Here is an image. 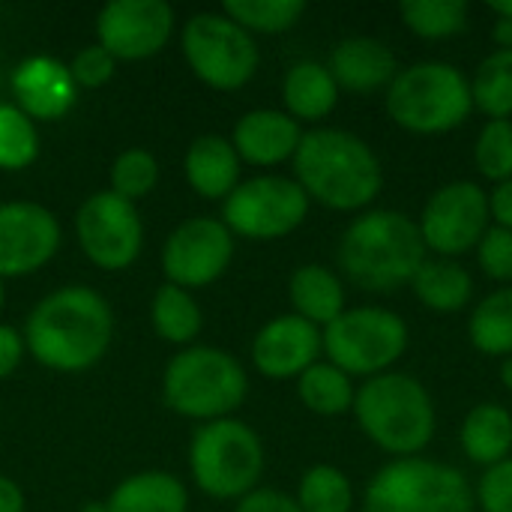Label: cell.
Segmentation results:
<instances>
[{"instance_id":"ffe728a7","label":"cell","mask_w":512,"mask_h":512,"mask_svg":"<svg viewBox=\"0 0 512 512\" xmlns=\"http://www.w3.org/2000/svg\"><path fill=\"white\" fill-rule=\"evenodd\" d=\"M327 69L333 72L339 90L348 93H375L387 90L399 72L396 54L384 39L375 36H348L339 39L330 51Z\"/></svg>"},{"instance_id":"f546056e","label":"cell","mask_w":512,"mask_h":512,"mask_svg":"<svg viewBox=\"0 0 512 512\" xmlns=\"http://www.w3.org/2000/svg\"><path fill=\"white\" fill-rule=\"evenodd\" d=\"M474 108L489 120H512V48L489 51L468 78Z\"/></svg>"},{"instance_id":"d4e9b609","label":"cell","mask_w":512,"mask_h":512,"mask_svg":"<svg viewBox=\"0 0 512 512\" xmlns=\"http://www.w3.org/2000/svg\"><path fill=\"white\" fill-rule=\"evenodd\" d=\"M408 288L429 312L438 315H456L474 300V276L453 258H426Z\"/></svg>"},{"instance_id":"4fadbf2b","label":"cell","mask_w":512,"mask_h":512,"mask_svg":"<svg viewBox=\"0 0 512 512\" xmlns=\"http://www.w3.org/2000/svg\"><path fill=\"white\" fill-rule=\"evenodd\" d=\"M75 237L90 264L105 273H114L138 261L144 246V222L132 201L105 189L90 195L78 207Z\"/></svg>"},{"instance_id":"f6af8a7d","label":"cell","mask_w":512,"mask_h":512,"mask_svg":"<svg viewBox=\"0 0 512 512\" xmlns=\"http://www.w3.org/2000/svg\"><path fill=\"white\" fill-rule=\"evenodd\" d=\"M489 12L495 18H512V0H489Z\"/></svg>"},{"instance_id":"7c38bea8","label":"cell","mask_w":512,"mask_h":512,"mask_svg":"<svg viewBox=\"0 0 512 512\" xmlns=\"http://www.w3.org/2000/svg\"><path fill=\"white\" fill-rule=\"evenodd\" d=\"M417 228L426 252L456 261L474 252L492 228L489 192L474 180H450L426 198Z\"/></svg>"},{"instance_id":"2e32d148","label":"cell","mask_w":512,"mask_h":512,"mask_svg":"<svg viewBox=\"0 0 512 512\" xmlns=\"http://www.w3.org/2000/svg\"><path fill=\"white\" fill-rule=\"evenodd\" d=\"M57 216L36 201L0 204V279H18L42 270L60 249Z\"/></svg>"},{"instance_id":"8992f818","label":"cell","mask_w":512,"mask_h":512,"mask_svg":"<svg viewBox=\"0 0 512 512\" xmlns=\"http://www.w3.org/2000/svg\"><path fill=\"white\" fill-rule=\"evenodd\" d=\"M249 393V375L243 363L210 345L183 348L162 375L165 405L189 420H225L231 417Z\"/></svg>"},{"instance_id":"ba28073f","label":"cell","mask_w":512,"mask_h":512,"mask_svg":"<svg viewBox=\"0 0 512 512\" xmlns=\"http://www.w3.org/2000/svg\"><path fill=\"white\" fill-rule=\"evenodd\" d=\"M261 435L234 417L204 423L189 444V471L195 486L216 501H240L258 489L264 474Z\"/></svg>"},{"instance_id":"e575fe53","label":"cell","mask_w":512,"mask_h":512,"mask_svg":"<svg viewBox=\"0 0 512 512\" xmlns=\"http://www.w3.org/2000/svg\"><path fill=\"white\" fill-rule=\"evenodd\" d=\"M474 165L489 183L512 180V120H486L474 138Z\"/></svg>"},{"instance_id":"484cf974","label":"cell","mask_w":512,"mask_h":512,"mask_svg":"<svg viewBox=\"0 0 512 512\" xmlns=\"http://www.w3.org/2000/svg\"><path fill=\"white\" fill-rule=\"evenodd\" d=\"M108 512H186L189 492L168 471H141L126 477L105 501Z\"/></svg>"},{"instance_id":"e0dca14e","label":"cell","mask_w":512,"mask_h":512,"mask_svg":"<svg viewBox=\"0 0 512 512\" xmlns=\"http://www.w3.org/2000/svg\"><path fill=\"white\" fill-rule=\"evenodd\" d=\"M324 339L321 327L288 312L267 321L252 339V366L270 381L300 378L309 366L321 360Z\"/></svg>"},{"instance_id":"277c9868","label":"cell","mask_w":512,"mask_h":512,"mask_svg":"<svg viewBox=\"0 0 512 512\" xmlns=\"http://www.w3.org/2000/svg\"><path fill=\"white\" fill-rule=\"evenodd\" d=\"M360 432L393 459L420 456L438 429V411L429 387L408 372H384L357 387L351 408Z\"/></svg>"},{"instance_id":"52a82bcc","label":"cell","mask_w":512,"mask_h":512,"mask_svg":"<svg viewBox=\"0 0 512 512\" xmlns=\"http://www.w3.org/2000/svg\"><path fill=\"white\" fill-rule=\"evenodd\" d=\"M363 512H477L474 486L447 462L393 459L363 489Z\"/></svg>"},{"instance_id":"681fc988","label":"cell","mask_w":512,"mask_h":512,"mask_svg":"<svg viewBox=\"0 0 512 512\" xmlns=\"http://www.w3.org/2000/svg\"><path fill=\"white\" fill-rule=\"evenodd\" d=\"M510 411H512V408H510Z\"/></svg>"},{"instance_id":"3957f363","label":"cell","mask_w":512,"mask_h":512,"mask_svg":"<svg viewBox=\"0 0 512 512\" xmlns=\"http://www.w3.org/2000/svg\"><path fill=\"white\" fill-rule=\"evenodd\" d=\"M336 261L351 285L390 294L411 285L426 261V246L417 219L402 210L369 207L342 231Z\"/></svg>"},{"instance_id":"5b68a950","label":"cell","mask_w":512,"mask_h":512,"mask_svg":"<svg viewBox=\"0 0 512 512\" xmlns=\"http://www.w3.org/2000/svg\"><path fill=\"white\" fill-rule=\"evenodd\" d=\"M384 111L411 135H447L474 111L468 75L447 60H417L384 90Z\"/></svg>"},{"instance_id":"4316f807","label":"cell","mask_w":512,"mask_h":512,"mask_svg":"<svg viewBox=\"0 0 512 512\" xmlns=\"http://www.w3.org/2000/svg\"><path fill=\"white\" fill-rule=\"evenodd\" d=\"M468 339L486 357H512V285L489 291L468 318Z\"/></svg>"},{"instance_id":"f1b7e54d","label":"cell","mask_w":512,"mask_h":512,"mask_svg":"<svg viewBox=\"0 0 512 512\" xmlns=\"http://www.w3.org/2000/svg\"><path fill=\"white\" fill-rule=\"evenodd\" d=\"M150 321L162 342L171 345H192L201 333V306L195 303L192 291H183L171 282L159 285L150 303Z\"/></svg>"},{"instance_id":"ac0fdd59","label":"cell","mask_w":512,"mask_h":512,"mask_svg":"<svg viewBox=\"0 0 512 512\" xmlns=\"http://www.w3.org/2000/svg\"><path fill=\"white\" fill-rule=\"evenodd\" d=\"M15 105L30 120H60L72 111L78 99V84L66 63L36 54L15 66L12 72Z\"/></svg>"},{"instance_id":"7bdbcfd3","label":"cell","mask_w":512,"mask_h":512,"mask_svg":"<svg viewBox=\"0 0 512 512\" xmlns=\"http://www.w3.org/2000/svg\"><path fill=\"white\" fill-rule=\"evenodd\" d=\"M24 507H27V501H24V492L18 489V483L0 474V512H24Z\"/></svg>"},{"instance_id":"30bf717a","label":"cell","mask_w":512,"mask_h":512,"mask_svg":"<svg viewBox=\"0 0 512 512\" xmlns=\"http://www.w3.org/2000/svg\"><path fill=\"white\" fill-rule=\"evenodd\" d=\"M180 48L192 72L213 90L246 87L261 63L258 42L225 12H198L180 30Z\"/></svg>"},{"instance_id":"9a60e30c","label":"cell","mask_w":512,"mask_h":512,"mask_svg":"<svg viewBox=\"0 0 512 512\" xmlns=\"http://www.w3.org/2000/svg\"><path fill=\"white\" fill-rule=\"evenodd\" d=\"M174 33V9L165 0H111L96 15L99 45L114 60H147Z\"/></svg>"},{"instance_id":"44dd1931","label":"cell","mask_w":512,"mask_h":512,"mask_svg":"<svg viewBox=\"0 0 512 512\" xmlns=\"http://www.w3.org/2000/svg\"><path fill=\"white\" fill-rule=\"evenodd\" d=\"M240 156L231 138L201 135L189 144L183 159L186 183L207 201H225L240 186Z\"/></svg>"},{"instance_id":"b9f144b4","label":"cell","mask_w":512,"mask_h":512,"mask_svg":"<svg viewBox=\"0 0 512 512\" xmlns=\"http://www.w3.org/2000/svg\"><path fill=\"white\" fill-rule=\"evenodd\" d=\"M489 213H492V222H495L498 228L512 231V180L498 183V186L489 192Z\"/></svg>"},{"instance_id":"7a4b0ae2","label":"cell","mask_w":512,"mask_h":512,"mask_svg":"<svg viewBox=\"0 0 512 512\" xmlns=\"http://www.w3.org/2000/svg\"><path fill=\"white\" fill-rule=\"evenodd\" d=\"M294 180L309 201L339 213H363L384 189L378 153L360 135L336 126L303 132L294 153Z\"/></svg>"},{"instance_id":"8d00e7d4","label":"cell","mask_w":512,"mask_h":512,"mask_svg":"<svg viewBox=\"0 0 512 512\" xmlns=\"http://www.w3.org/2000/svg\"><path fill=\"white\" fill-rule=\"evenodd\" d=\"M477 264L483 270L486 279L498 282V285H510L512 282V231L492 225L483 240L477 243Z\"/></svg>"},{"instance_id":"d590c367","label":"cell","mask_w":512,"mask_h":512,"mask_svg":"<svg viewBox=\"0 0 512 512\" xmlns=\"http://www.w3.org/2000/svg\"><path fill=\"white\" fill-rule=\"evenodd\" d=\"M156 183H159V162L153 153L141 147H129L111 162V192L132 204L138 198H147L156 189Z\"/></svg>"},{"instance_id":"7dc6e473","label":"cell","mask_w":512,"mask_h":512,"mask_svg":"<svg viewBox=\"0 0 512 512\" xmlns=\"http://www.w3.org/2000/svg\"><path fill=\"white\" fill-rule=\"evenodd\" d=\"M78 512H108V507H105V501H87Z\"/></svg>"},{"instance_id":"60d3db41","label":"cell","mask_w":512,"mask_h":512,"mask_svg":"<svg viewBox=\"0 0 512 512\" xmlns=\"http://www.w3.org/2000/svg\"><path fill=\"white\" fill-rule=\"evenodd\" d=\"M24 351V333H18L12 324H0V381L21 366Z\"/></svg>"},{"instance_id":"f35d334b","label":"cell","mask_w":512,"mask_h":512,"mask_svg":"<svg viewBox=\"0 0 512 512\" xmlns=\"http://www.w3.org/2000/svg\"><path fill=\"white\" fill-rule=\"evenodd\" d=\"M114 69H117V60L96 42V45H84L75 57H72V63H69V72H72V81L78 84V87H102L105 81H111V75H114Z\"/></svg>"},{"instance_id":"8fae6325","label":"cell","mask_w":512,"mask_h":512,"mask_svg":"<svg viewBox=\"0 0 512 512\" xmlns=\"http://www.w3.org/2000/svg\"><path fill=\"white\" fill-rule=\"evenodd\" d=\"M309 195L294 177L258 174L240 180V186L222 201V222L243 240H282L294 234L309 216Z\"/></svg>"},{"instance_id":"4dcf8cb0","label":"cell","mask_w":512,"mask_h":512,"mask_svg":"<svg viewBox=\"0 0 512 512\" xmlns=\"http://www.w3.org/2000/svg\"><path fill=\"white\" fill-rule=\"evenodd\" d=\"M402 24L429 42L459 36L468 27V3L465 0H405L399 6Z\"/></svg>"},{"instance_id":"c3c4849f","label":"cell","mask_w":512,"mask_h":512,"mask_svg":"<svg viewBox=\"0 0 512 512\" xmlns=\"http://www.w3.org/2000/svg\"><path fill=\"white\" fill-rule=\"evenodd\" d=\"M3 303H6V291H3V279H0V309H3Z\"/></svg>"},{"instance_id":"ab89813d","label":"cell","mask_w":512,"mask_h":512,"mask_svg":"<svg viewBox=\"0 0 512 512\" xmlns=\"http://www.w3.org/2000/svg\"><path fill=\"white\" fill-rule=\"evenodd\" d=\"M234 512H303L297 507V501L279 489H255L246 498L237 501Z\"/></svg>"},{"instance_id":"d6a6232c","label":"cell","mask_w":512,"mask_h":512,"mask_svg":"<svg viewBox=\"0 0 512 512\" xmlns=\"http://www.w3.org/2000/svg\"><path fill=\"white\" fill-rule=\"evenodd\" d=\"M222 12L246 33L273 36L291 30L306 15V3L303 0H228Z\"/></svg>"},{"instance_id":"ee69618b","label":"cell","mask_w":512,"mask_h":512,"mask_svg":"<svg viewBox=\"0 0 512 512\" xmlns=\"http://www.w3.org/2000/svg\"><path fill=\"white\" fill-rule=\"evenodd\" d=\"M492 42L498 48H512V18H495V24H492Z\"/></svg>"},{"instance_id":"cb8c5ba5","label":"cell","mask_w":512,"mask_h":512,"mask_svg":"<svg viewBox=\"0 0 512 512\" xmlns=\"http://www.w3.org/2000/svg\"><path fill=\"white\" fill-rule=\"evenodd\" d=\"M288 300L294 315L315 327H330L348 306L345 282L324 264H303L288 279Z\"/></svg>"},{"instance_id":"603a6c76","label":"cell","mask_w":512,"mask_h":512,"mask_svg":"<svg viewBox=\"0 0 512 512\" xmlns=\"http://www.w3.org/2000/svg\"><path fill=\"white\" fill-rule=\"evenodd\" d=\"M462 453L486 468H495L512 456V411L501 402H480L474 405L459 429Z\"/></svg>"},{"instance_id":"6da1fadb","label":"cell","mask_w":512,"mask_h":512,"mask_svg":"<svg viewBox=\"0 0 512 512\" xmlns=\"http://www.w3.org/2000/svg\"><path fill=\"white\" fill-rule=\"evenodd\" d=\"M114 336L108 300L87 285H66L42 297L24 324L27 354L51 372L93 369Z\"/></svg>"},{"instance_id":"83f0119b","label":"cell","mask_w":512,"mask_h":512,"mask_svg":"<svg viewBox=\"0 0 512 512\" xmlns=\"http://www.w3.org/2000/svg\"><path fill=\"white\" fill-rule=\"evenodd\" d=\"M297 396L306 411L318 417H342L354 408V378L345 375L339 366L318 360L297 378Z\"/></svg>"},{"instance_id":"74e56055","label":"cell","mask_w":512,"mask_h":512,"mask_svg":"<svg viewBox=\"0 0 512 512\" xmlns=\"http://www.w3.org/2000/svg\"><path fill=\"white\" fill-rule=\"evenodd\" d=\"M474 501L483 512H512V456L483 471L474 486Z\"/></svg>"},{"instance_id":"bcb514c9","label":"cell","mask_w":512,"mask_h":512,"mask_svg":"<svg viewBox=\"0 0 512 512\" xmlns=\"http://www.w3.org/2000/svg\"><path fill=\"white\" fill-rule=\"evenodd\" d=\"M498 375H501V384L512 393V357L501 360V372H498Z\"/></svg>"},{"instance_id":"836d02e7","label":"cell","mask_w":512,"mask_h":512,"mask_svg":"<svg viewBox=\"0 0 512 512\" xmlns=\"http://www.w3.org/2000/svg\"><path fill=\"white\" fill-rule=\"evenodd\" d=\"M39 156L36 123L9 102H0V171H21Z\"/></svg>"},{"instance_id":"9c48e42d","label":"cell","mask_w":512,"mask_h":512,"mask_svg":"<svg viewBox=\"0 0 512 512\" xmlns=\"http://www.w3.org/2000/svg\"><path fill=\"white\" fill-rule=\"evenodd\" d=\"M327 363L351 378H375L393 372L411 345L408 321L384 306L345 309L330 327L321 330Z\"/></svg>"},{"instance_id":"7402d4cb","label":"cell","mask_w":512,"mask_h":512,"mask_svg":"<svg viewBox=\"0 0 512 512\" xmlns=\"http://www.w3.org/2000/svg\"><path fill=\"white\" fill-rule=\"evenodd\" d=\"M339 84L327 63L318 60H300L285 72L282 81V102L285 114H291L297 123H318L330 117L339 105Z\"/></svg>"},{"instance_id":"5bb4252c","label":"cell","mask_w":512,"mask_h":512,"mask_svg":"<svg viewBox=\"0 0 512 512\" xmlns=\"http://www.w3.org/2000/svg\"><path fill=\"white\" fill-rule=\"evenodd\" d=\"M234 258V234L222 219L192 216L180 222L162 246L165 279L183 291L213 285Z\"/></svg>"},{"instance_id":"d6986e66","label":"cell","mask_w":512,"mask_h":512,"mask_svg":"<svg viewBox=\"0 0 512 512\" xmlns=\"http://www.w3.org/2000/svg\"><path fill=\"white\" fill-rule=\"evenodd\" d=\"M300 138H303L300 123L279 108L246 111L231 132V144L240 162L255 165V168H276L294 159Z\"/></svg>"},{"instance_id":"1f68e13d","label":"cell","mask_w":512,"mask_h":512,"mask_svg":"<svg viewBox=\"0 0 512 512\" xmlns=\"http://www.w3.org/2000/svg\"><path fill=\"white\" fill-rule=\"evenodd\" d=\"M297 507L303 512H351L354 486L336 465H312L297 486Z\"/></svg>"}]
</instances>
